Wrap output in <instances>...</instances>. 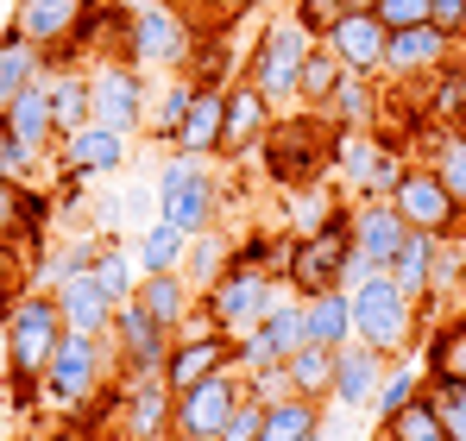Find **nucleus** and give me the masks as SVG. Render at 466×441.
Here are the masks:
<instances>
[{
    "label": "nucleus",
    "mask_w": 466,
    "mask_h": 441,
    "mask_svg": "<svg viewBox=\"0 0 466 441\" xmlns=\"http://www.w3.org/2000/svg\"><path fill=\"white\" fill-rule=\"evenodd\" d=\"M202 51V26L183 6H120V45L114 57H127L146 76H183Z\"/></svg>",
    "instance_id": "nucleus-1"
},
{
    "label": "nucleus",
    "mask_w": 466,
    "mask_h": 441,
    "mask_svg": "<svg viewBox=\"0 0 466 441\" xmlns=\"http://www.w3.org/2000/svg\"><path fill=\"white\" fill-rule=\"evenodd\" d=\"M114 385H120V366H114L107 334H64L38 378V404H51L57 416H82L88 404L101 410Z\"/></svg>",
    "instance_id": "nucleus-2"
},
{
    "label": "nucleus",
    "mask_w": 466,
    "mask_h": 441,
    "mask_svg": "<svg viewBox=\"0 0 466 441\" xmlns=\"http://www.w3.org/2000/svg\"><path fill=\"white\" fill-rule=\"evenodd\" d=\"M64 315H57V296L25 291L6 303V385L19 404H38V378L51 366L57 341H64Z\"/></svg>",
    "instance_id": "nucleus-3"
},
{
    "label": "nucleus",
    "mask_w": 466,
    "mask_h": 441,
    "mask_svg": "<svg viewBox=\"0 0 466 441\" xmlns=\"http://www.w3.org/2000/svg\"><path fill=\"white\" fill-rule=\"evenodd\" d=\"M321 45L309 26L297 19V13H271L265 19V32L252 38V51H246V82L271 101V108H303V64H309V51Z\"/></svg>",
    "instance_id": "nucleus-4"
},
{
    "label": "nucleus",
    "mask_w": 466,
    "mask_h": 441,
    "mask_svg": "<svg viewBox=\"0 0 466 441\" xmlns=\"http://www.w3.org/2000/svg\"><path fill=\"white\" fill-rule=\"evenodd\" d=\"M353 341H366L385 360L416 354V341H422V303L403 291L390 272H372L366 284H353Z\"/></svg>",
    "instance_id": "nucleus-5"
},
{
    "label": "nucleus",
    "mask_w": 466,
    "mask_h": 441,
    "mask_svg": "<svg viewBox=\"0 0 466 441\" xmlns=\"http://www.w3.org/2000/svg\"><path fill=\"white\" fill-rule=\"evenodd\" d=\"M221 215V177L208 170V158H164L157 164V220H170V227H183L189 240L196 233H208Z\"/></svg>",
    "instance_id": "nucleus-6"
},
{
    "label": "nucleus",
    "mask_w": 466,
    "mask_h": 441,
    "mask_svg": "<svg viewBox=\"0 0 466 441\" xmlns=\"http://www.w3.org/2000/svg\"><path fill=\"white\" fill-rule=\"evenodd\" d=\"M347 259H353V227H347V209H334L315 233H297V240H290L284 284L297 296L340 291V284H347Z\"/></svg>",
    "instance_id": "nucleus-7"
},
{
    "label": "nucleus",
    "mask_w": 466,
    "mask_h": 441,
    "mask_svg": "<svg viewBox=\"0 0 466 441\" xmlns=\"http://www.w3.org/2000/svg\"><path fill=\"white\" fill-rule=\"evenodd\" d=\"M146 101H152V76L133 70L127 57H95L88 64V108H95L88 120L139 139L146 133Z\"/></svg>",
    "instance_id": "nucleus-8"
},
{
    "label": "nucleus",
    "mask_w": 466,
    "mask_h": 441,
    "mask_svg": "<svg viewBox=\"0 0 466 441\" xmlns=\"http://www.w3.org/2000/svg\"><path fill=\"white\" fill-rule=\"evenodd\" d=\"M107 410V436L114 441H170V416H177V391L164 378H120Z\"/></svg>",
    "instance_id": "nucleus-9"
},
{
    "label": "nucleus",
    "mask_w": 466,
    "mask_h": 441,
    "mask_svg": "<svg viewBox=\"0 0 466 441\" xmlns=\"http://www.w3.org/2000/svg\"><path fill=\"white\" fill-rule=\"evenodd\" d=\"M454 64H461V38H454V32H441V26H410V32H390L385 76H379V82L410 88V82H435V76H448Z\"/></svg>",
    "instance_id": "nucleus-10"
},
{
    "label": "nucleus",
    "mask_w": 466,
    "mask_h": 441,
    "mask_svg": "<svg viewBox=\"0 0 466 441\" xmlns=\"http://www.w3.org/2000/svg\"><path fill=\"white\" fill-rule=\"evenodd\" d=\"M107 347H114L120 378H164V360H170L177 334L164 322H152L139 303H120L114 309V328H107Z\"/></svg>",
    "instance_id": "nucleus-11"
},
{
    "label": "nucleus",
    "mask_w": 466,
    "mask_h": 441,
    "mask_svg": "<svg viewBox=\"0 0 466 441\" xmlns=\"http://www.w3.org/2000/svg\"><path fill=\"white\" fill-rule=\"evenodd\" d=\"M127 158H133V139H127V133L88 120V127H76V133L57 139V177H64V183H114V177L127 170Z\"/></svg>",
    "instance_id": "nucleus-12"
},
{
    "label": "nucleus",
    "mask_w": 466,
    "mask_h": 441,
    "mask_svg": "<svg viewBox=\"0 0 466 441\" xmlns=\"http://www.w3.org/2000/svg\"><path fill=\"white\" fill-rule=\"evenodd\" d=\"M246 397V378L239 372H221V378H202L189 391H177V416H170V436L177 441H221L233 404Z\"/></svg>",
    "instance_id": "nucleus-13"
},
{
    "label": "nucleus",
    "mask_w": 466,
    "mask_h": 441,
    "mask_svg": "<svg viewBox=\"0 0 466 441\" xmlns=\"http://www.w3.org/2000/svg\"><path fill=\"white\" fill-rule=\"evenodd\" d=\"M390 202H397V215L410 220L416 233H435V240H454L466 227V215L454 209V196L441 190V177H435L422 158H410V170H403V183H397Z\"/></svg>",
    "instance_id": "nucleus-14"
},
{
    "label": "nucleus",
    "mask_w": 466,
    "mask_h": 441,
    "mask_svg": "<svg viewBox=\"0 0 466 441\" xmlns=\"http://www.w3.org/2000/svg\"><path fill=\"white\" fill-rule=\"evenodd\" d=\"M82 19H88V0H13V19L6 26L57 64L64 51H76Z\"/></svg>",
    "instance_id": "nucleus-15"
},
{
    "label": "nucleus",
    "mask_w": 466,
    "mask_h": 441,
    "mask_svg": "<svg viewBox=\"0 0 466 441\" xmlns=\"http://www.w3.org/2000/svg\"><path fill=\"white\" fill-rule=\"evenodd\" d=\"M221 372H233V341L221 328H196V334H177V347L164 360V385L170 391H189V385L221 378Z\"/></svg>",
    "instance_id": "nucleus-16"
},
{
    "label": "nucleus",
    "mask_w": 466,
    "mask_h": 441,
    "mask_svg": "<svg viewBox=\"0 0 466 441\" xmlns=\"http://www.w3.org/2000/svg\"><path fill=\"white\" fill-rule=\"evenodd\" d=\"M271 127H278V108L239 76L228 82V120H221V158H246V151H258L271 139Z\"/></svg>",
    "instance_id": "nucleus-17"
},
{
    "label": "nucleus",
    "mask_w": 466,
    "mask_h": 441,
    "mask_svg": "<svg viewBox=\"0 0 466 441\" xmlns=\"http://www.w3.org/2000/svg\"><path fill=\"white\" fill-rule=\"evenodd\" d=\"M347 76H385V45H390V26L379 13H347L328 38H321Z\"/></svg>",
    "instance_id": "nucleus-18"
},
{
    "label": "nucleus",
    "mask_w": 466,
    "mask_h": 441,
    "mask_svg": "<svg viewBox=\"0 0 466 441\" xmlns=\"http://www.w3.org/2000/svg\"><path fill=\"white\" fill-rule=\"evenodd\" d=\"M347 227H353V259H366L372 272H385L397 246L410 240V220L397 215V202H353Z\"/></svg>",
    "instance_id": "nucleus-19"
},
{
    "label": "nucleus",
    "mask_w": 466,
    "mask_h": 441,
    "mask_svg": "<svg viewBox=\"0 0 466 441\" xmlns=\"http://www.w3.org/2000/svg\"><path fill=\"white\" fill-rule=\"evenodd\" d=\"M51 215H57V196H51V190H25V183H6V177H0V246L38 252Z\"/></svg>",
    "instance_id": "nucleus-20"
},
{
    "label": "nucleus",
    "mask_w": 466,
    "mask_h": 441,
    "mask_svg": "<svg viewBox=\"0 0 466 441\" xmlns=\"http://www.w3.org/2000/svg\"><path fill=\"white\" fill-rule=\"evenodd\" d=\"M385 354H372L366 341H347L340 354H334V397H328V410H372V397H379V378H385Z\"/></svg>",
    "instance_id": "nucleus-21"
},
{
    "label": "nucleus",
    "mask_w": 466,
    "mask_h": 441,
    "mask_svg": "<svg viewBox=\"0 0 466 441\" xmlns=\"http://www.w3.org/2000/svg\"><path fill=\"white\" fill-rule=\"evenodd\" d=\"M221 120H228V88H221V82H202L189 120H183L177 139H170V151H177V158H221Z\"/></svg>",
    "instance_id": "nucleus-22"
},
{
    "label": "nucleus",
    "mask_w": 466,
    "mask_h": 441,
    "mask_svg": "<svg viewBox=\"0 0 466 441\" xmlns=\"http://www.w3.org/2000/svg\"><path fill=\"white\" fill-rule=\"evenodd\" d=\"M152 322H164L170 334H183L189 322H196V309H202V296L196 284L183 278V272H152V278H139V296H133Z\"/></svg>",
    "instance_id": "nucleus-23"
},
{
    "label": "nucleus",
    "mask_w": 466,
    "mask_h": 441,
    "mask_svg": "<svg viewBox=\"0 0 466 441\" xmlns=\"http://www.w3.org/2000/svg\"><path fill=\"white\" fill-rule=\"evenodd\" d=\"M0 127H6L13 139H25L32 151H57L64 133H57V114H51V82L38 76L25 95H13V101H6V114H0Z\"/></svg>",
    "instance_id": "nucleus-24"
},
{
    "label": "nucleus",
    "mask_w": 466,
    "mask_h": 441,
    "mask_svg": "<svg viewBox=\"0 0 466 441\" xmlns=\"http://www.w3.org/2000/svg\"><path fill=\"white\" fill-rule=\"evenodd\" d=\"M379 108H385V82H379V76H340V88L328 95L334 133H379V127H385Z\"/></svg>",
    "instance_id": "nucleus-25"
},
{
    "label": "nucleus",
    "mask_w": 466,
    "mask_h": 441,
    "mask_svg": "<svg viewBox=\"0 0 466 441\" xmlns=\"http://www.w3.org/2000/svg\"><path fill=\"white\" fill-rule=\"evenodd\" d=\"M196 76L183 70V76H164V82H152V101H146V139L152 146L170 151V139H177V127L189 120V108H196Z\"/></svg>",
    "instance_id": "nucleus-26"
},
{
    "label": "nucleus",
    "mask_w": 466,
    "mask_h": 441,
    "mask_svg": "<svg viewBox=\"0 0 466 441\" xmlns=\"http://www.w3.org/2000/svg\"><path fill=\"white\" fill-rule=\"evenodd\" d=\"M422 133V164L441 177V190L454 196V209L466 215V127H416Z\"/></svg>",
    "instance_id": "nucleus-27"
},
{
    "label": "nucleus",
    "mask_w": 466,
    "mask_h": 441,
    "mask_svg": "<svg viewBox=\"0 0 466 441\" xmlns=\"http://www.w3.org/2000/svg\"><path fill=\"white\" fill-rule=\"evenodd\" d=\"M57 315H64L70 334H107V328H114V303H107V291H101L88 272H76V278L57 291Z\"/></svg>",
    "instance_id": "nucleus-28"
},
{
    "label": "nucleus",
    "mask_w": 466,
    "mask_h": 441,
    "mask_svg": "<svg viewBox=\"0 0 466 441\" xmlns=\"http://www.w3.org/2000/svg\"><path fill=\"white\" fill-rule=\"evenodd\" d=\"M303 322H309V341L315 347H347L353 341V291H321L303 296Z\"/></svg>",
    "instance_id": "nucleus-29"
},
{
    "label": "nucleus",
    "mask_w": 466,
    "mask_h": 441,
    "mask_svg": "<svg viewBox=\"0 0 466 441\" xmlns=\"http://www.w3.org/2000/svg\"><path fill=\"white\" fill-rule=\"evenodd\" d=\"M45 70H51V57H45L38 45H25V38L6 26V32H0V114H6L13 95H25Z\"/></svg>",
    "instance_id": "nucleus-30"
},
{
    "label": "nucleus",
    "mask_w": 466,
    "mask_h": 441,
    "mask_svg": "<svg viewBox=\"0 0 466 441\" xmlns=\"http://www.w3.org/2000/svg\"><path fill=\"white\" fill-rule=\"evenodd\" d=\"M88 278L107 291V303L120 309V303H133L139 296V265H133V246L127 240H101L95 246V259H88Z\"/></svg>",
    "instance_id": "nucleus-31"
},
{
    "label": "nucleus",
    "mask_w": 466,
    "mask_h": 441,
    "mask_svg": "<svg viewBox=\"0 0 466 441\" xmlns=\"http://www.w3.org/2000/svg\"><path fill=\"white\" fill-rule=\"evenodd\" d=\"M422 391H429V366H422V360H410V354H403V360H390L385 378H379V397H372V423L385 429L390 416H397L403 404H416Z\"/></svg>",
    "instance_id": "nucleus-32"
},
{
    "label": "nucleus",
    "mask_w": 466,
    "mask_h": 441,
    "mask_svg": "<svg viewBox=\"0 0 466 441\" xmlns=\"http://www.w3.org/2000/svg\"><path fill=\"white\" fill-rule=\"evenodd\" d=\"M133 246V265H139V278H152V272H183V252H189V233L183 227H170V220H152L139 240H127Z\"/></svg>",
    "instance_id": "nucleus-33"
},
{
    "label": "nucleus",
    "mask_w": 466,
    "mask_h": 441,
    "mask_svg": "<svg viewBox=\"0 0 466 441\" xmlns=\"http://www.w3.org/2000/svg\"><path fill=\"white\" fill-rule=\"evenodd\" d=\"M45 82H51V114H57V133H76V127H88V70H70V64H51L45 70Z\"/></svg>",
    "instance_id": "nucleus-34"
},
{
    "label": "nucleus",
    "mask_w": 466,
    "mask_h": 441,
    "mask_svg": "<svg viewBox=\"0 0 466 441\" xmlns=\"http://www.w3.org/2000/svg\"><path fill=\"white\" fill-rule=\"evenodd\" d=\"M429 385H466V315L454 322H441L435 334H429Z\"/></svg>",
    "instance_id": "nucleus-35"
},
{
    "label": "nucleus",
    "mask_w": 466,
    "mask_h": 441,
    "mask_svg": "<svg viewBox=\"0 0 466 441\" xmlns=\"http://www.w3.org/2000/svg\"><path fill=\"white\" fill-rule=\"evenodd\" d=\"M284 372H290V391L297 397H309V404H328L334 397V347H297L290 360H284Z\"/></svg>",
    "instance_id": "nucleus-36"
},
{
    "label": "nucleus",
    "mask_w": 466,
    "mask_h": 441,
    "mask_svg": "<svg viewBox=\"0 0 466 441\" xmlns=\"http://www.w3.org/2000/svg\"><path fill=\"white\" fill-rule=\"evenodd\" d=\"M228 265H233V240L221 233V227L196 233V240H189V252H183V278L196 284V296L208 291V284H215V278H221Z\"/></svg>",
    "instance_id": "nucleus-37"
},
{
    "label": "nucleus",
    "mask_w": 466,
    "mask_h": 441,
    "mask_svg": "<svg viewBox=\"0 0 466 441\" xmlns=\"http://www.w3.org/2000/svg\"><path fill=\"white\" fill-rule=\"evenodd\" d=\"M435 246H441L435 233H416V227H410V240L397 246V259L385 265V272H390V278H397V284H403L410 296H416V303H422V291H429V272H435Z\"/></svg>",
    "instance_id": "nucleus-38"
},
{
    "label": "nucleus",
    "mask_w": 466,
    "mask_h": 441,
    "mask_svg": "<svg viewBox=\"0 0 466 441\" xmlns=\"http://www.w3.org/2000/svg\"><path fill=\"white\" fill-rule=\"evenodd\" d=\"M321 410H328V404L284 397V404H271V410H265V436H258V441H309L315 429H321Z\"/></svg>",
    "instance_id": "nucleus-39"
},
{
    "label": "nucleus",
    "mask_w": 466,
    "mask_h": 441,
    "mask_svg": "<svg viewBox=\"0 0 466 441\" xmlns=\"http://www.w3.org/2000/svg\"><path fill=\"white\" fill-rule=\"evenodd\" d=\"M385 436H397V441H454L448 436V416H441V404L422 391L416 404H403L397 416L385 423Z\"/></svg>",
    "instance_id": "nucleus-40"
},
{
    "label": "nucleus",
    "mask_w": 466,
    "mask_h": 441,
    "mask_svg": "<svg viewBox=\"0 0 466 441\" xmlns=\"http://www.w3.org/2000/svg\"><path fill=\"white\" fill-rule=\"evenodd\" d=\"M379 133H334V151H328V164L340 170V183L360 196V183H366V170H372V158H379Z\"/></svg>",
    "instance_id": "nucleus-41"
},
{
    "label": "nucleus",
    "mask_w": 466,
    "mask_h": 441,
    "mask_svg": "<svg viewBox=\"0 0 466 441\" xmlns=\"http://www.w3.org/2000/svg\"><path fill=\"white\" fill-rule=\"evenodd\" d=\"M340 57H334V51H328V45H315L309 51V64H303V88H297V95H303V108H328V95H334V88H340Z\"/></svg>",
    "instance_id": "nucleus-42"
},
{
    "label": "nucleus",
    "mask_w": 466,
    "mask_h": 441,
    "mask_svg": "<svg viewBox=\"0 0 466 441\" xmlns=\"http://www.w3.org/2000/svg\"><path fill=\"white\" fill-rule=\"evenodd\" d=\"M120 215H127L120 240H139V233L157 220V177H133V183L120 190Z\"/></svg>",
    "instance_id": "nucleus-43"
},
{
    "label": "nucleus",
    "mask_w": 466,
    "mask_h": 441,
    "mask_svg": "<svg viewBox=\"0 0 466 441\" xmlns=\"http://www.w3.org/2000/svg\"><path fill=\"white\" fill-rule=\"evenodd\" d=\"M25 291H32V252L25 246H0V309Z\"/></svg>",
    "instance_id": "nucleus-44"
},
{
    "label": "nucleus",
    "mask_w": 466,
    "mask_h": 441,
    "mask_svg": "<svg viewBox=\"0 0 466 441\" xmlns=\"http://www.w3.org/2000/svg\"><path fill=\"white\" fill-rule=\"evenodd\" d=\"M372 13L385 19L390 32H410V26H435V6H429V0H379Z\"/></svg>",
    "instance_id": "nucleus-45"
},
{
    "label": "nucleus",
    "mask_w": 466,
    "mask_h": 441,
    "mask_svg": "<svg viewBox=\"0 0 466 441\" xmlns=\"http://www.w3.org/2000/svg\"><path fill=\"white\" fill-rule=\"evenodd\" d=\"M290 13H297V19L309 26L315 38H328V32H334V26H340V19H347L353 6H347V0H297Z\"/></svg>",
    "instance_id": "nucleus-46"
},
{
    "label": "nucleus",
    "mask_w": 466,
    "mask_h": 441,
    "mask_svg": "<svg viewBox=\"0 0 466 441\" xmlns=\"http://www.w3.org/2000/svg\"><path fill=\"white\" fill-rule=\"evenodd\" d=\"M258 436H265V404H258V397H239L228 429H221V441H258Z\"/></svg>",
    "instance_id": "nucleus-47"
},
{
    "label": "nucleus",
    "mask_w": 466,
    "mask_h": 441,
    "mask_svg": "<svg viewBox=\"0 0 466 441\" xmlns=\"http://www.w3.org/2000/svg\"><path fill=\"white\" fill-rule=\"evenodd\" d=\"M246 397H258V404L271 410V404H284V397H297V391H290V372L271 366V372H252V378H246Z\"/></svg>",
    "instance_id": "nucleus-48"
},
{
    "label": "nucleus",
    "mask_w": 466,
    "mask_h": 441,
    "mask_svg": "<svg viewBox=\"0 0 466 441\" xmlns=\"http://www.w3.org/2000/svg\"><path fill=\"white\" fill-rule=\"evenodd\" d=\"M429 397L441 404V416H448V436L466 441V385H429Z\"/></svg>",
    "instance_id": "nucleus-49"
},
{
    "label": "nucleus",
    "mask_w": 466,
    "mask_h": 441,
    "mask_svg": "<svg viewBox=\"0 0 466 441\" xmlns=\"http://www.w3.org/2000/svg\"><path fill=\"white\" fill-rule=\"evenodd\" d=\"M429 6H435V26L441 32H454V38L466 32V0H429Z\"/></svg>",
    "instance_id": "nucleus-50"
},
{
    "label": "nucleus",
    "mask_w": 466,
    "mask_h": 441,
    "mask_svg": "<svg viewBox=\"0 0 466 441\" xmlns=\"http://www.w3.org/2000/svg\"><path fill=\"white\" fill-rule=\"evenodd\" d=\"M309 441H340V416H328V410H321V429H315Z\"/></svg>",
    "instance_id": "nucleus-51"
},
{
    "label": "nucleus",
    "mask_w": 466,
    "mask_h": 441,
    "mask_svg": "<svg viewBox=\"0 0 466 441\" xmlns=\"http://www.w3.org/2000/svg\"><path fill=\"white\" fill-rule=\"evenodd\" d=\"M38 441H88V429H45Z\"/></svg>",
    "instance_id": "nucleus-52"
},
{
    "label": "nucleus",
    "mask_w": 466,
    "mask_h": 441,
    "mask_svg": "<svg viewBox=\"0 0 466 441\" xmlns=\"http://www.w3.org/2000/svg\"><path fill=\"white\" fill-rule=\"evenodd\" d=\"M0 385H6V309H0Z\"/></svg>",
    "instance_id": "nucleus-53"
},
{
    "label": "nucleus",
    "mask_w": 466,
    "mask_h": 441,
    "mask_svg": "<svg viewBox=\"0 0 466 441\" xmlns=\"http://www.w3.org/2000/svg\"><path fill=\"white\" fill-rule=\"evenodd\" d=\"M120 6H183V0H120Z\"/></svg>",
    "instance_id": "nucleus-54"
},
{
    "label": "nucleus",
    "mask_w": 466,
    "mask_h": 441,
    "mask_svg": "<svg viewBox=\"0 0 466 441\" xmlns=\"http://www.w3.org/2000/svg\"><path fill=\"white\" fill-rule=\"evenodd\" d=\"M347 6H353V13H372V6H379V0H347Z\"/></svg>",
    "instance_id": "nucleus-55"
},
{
    "label": "nucleus",
    "mask_w": 466,
    "mask_h": 441,
    "mask_svg": "<svg viewBox=\"0 0 466 441\" xmlns=\"http://www.w3.org/2000/svg\"><path fill=\"white\" fill-rule=\"evenodd\" d=\"M6 19H13V0H0V26H6Z\"/></svg>",
    "instance_id": "nucleus-56"
},
{
    "label": "nucleus",
    "mask_w": 466,
    "mask_h": 441,
    "mask_svg": "<svg viewBox=\"0 0 466 441\" xmlns=\"http://www.w3.org/2000/svg\"><path fill=\"white\" fill-rule=\"evenodd\" d=\"M38 436H45V429H32V436H19V441H38Z\"/></svg>",
    "instance_id": "nucleus-57"
},
{
    "label": "nucleus",
    "mask_w": 466,
    "mask_h": 441,
    "mask_svg": "<svg viewBox=\"0 0 466 441\" xmlns=\"http://www.w3.org/2000/svg\"><path fill=\"white\" fill-rule=\"evenodd\" d=\"M372 441H397V436H385V429H379V436H372Z\"/></svg>",
    "instance_id": "nucleus-58"
},
{
    "label": "nucleus",
    "mask_w": 466,
    "mask_h": 441,
    "mask_svg": "<svg viewBox=\"0 0 466 441\" xmlns=\"http://www.w3.org/2000/svg\"><path fill=\"white\" fill-rule=\"evenodd\" d=\"M461 246H466V227H461Z\"/></svg>",
    "instance_id": "nucleus-59"
},
{
    "label": "nucleus",
    "mask_w": 466,
    "mask_h": 441,
    "mask_svg": "<svg viewBox=\"0 0 466 441\" xmlns=\"http://www.w3.org/2000/svg\"><path fill=\"white\" fill-rule=\"evenodd\" d=\"M88 6H101V0H88Z\"/></svg>",
    "instance_id": "nucleus-60"
},
{
    "label": "nucleus",
    "mask_w": 466,
    "mask_h": 441,
    "mask_svg": "<svg viewBox=\"0 0 466 441\" xmlns=\"http://www.w3.org/2000/svg\"><path fill=\"white\" fill-rule=\"evenodd\" d=\"M461 51H466V38H461Z\"/></svg>",
    "instance_id": "nucleus-61"
},
{
    "label": "nucleus",
    "mask_w": 466,
    "mask_h": 441,
    "mask_svg": "<svg viewBox=\"0 0 466 441\" xmlns=\"http://www.w3.org/2000/svg\"><path fill=\"white\" fill-rule=\"evenodd\" d=\"M461 38H466V32H461Z\"/></svg>",
    "instance_id": "nucleus-62"
},
{
    "label": "nucleus",
    "mask_w": 466,
    "mask_h": 441,
    "mask_svg": "<svg viewBox=\"0 0 466 441\" xmlns=\"http://www.w3.org/2000/svg\"><path fill=\"white\" fill-rule=\"evenodd\" d=\"M170 441H177V436H170Z\"/></svg>",
    "instance_id": "nucleus-63"
}]
</instances>
